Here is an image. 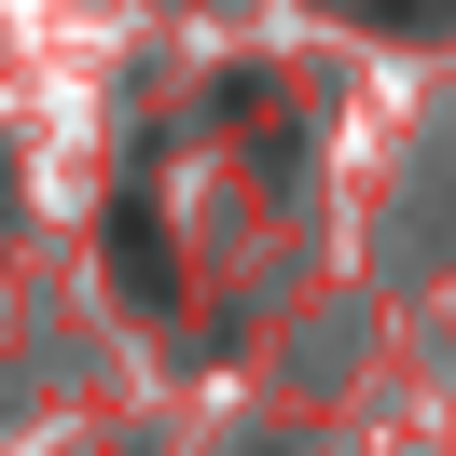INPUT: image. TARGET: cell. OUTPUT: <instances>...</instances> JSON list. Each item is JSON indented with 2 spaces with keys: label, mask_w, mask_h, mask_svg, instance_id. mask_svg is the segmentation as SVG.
Segmentation results:
<instances>
[{
  "label": "cell",
  "mask_w": 456,
  "mask_h": 456,
  "mask_svg": "<svg viewBox=\"0 0 456 456\" xmlns=\"http://www.w3.org/2000/svg\"><path fill=\"white\" fill-rule=\"evenodd\" d=\"M373 14H456V0H373Z\"/></svg>",
  "instance_id": "1"
}]
</instances>
